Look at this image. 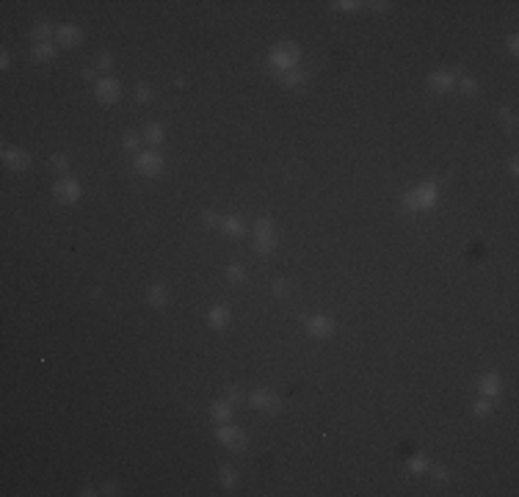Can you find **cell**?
I'll return each instance as SVG.
<instances>
[{
    "label": "cell",
    "mask_w": 519,
    "mask_h": 497,
    "mask_svg": "<svg viewBox=\"0 0 519 497\" xmlns=\"http://www.w3.org/2000/svg\"><path fill=\"white\" fill-rule=\"evenodd\" d=\"M436 202H439V185L431 182V180L417 185L414 191H409V194H403V210H409V213L431 210Z\"/></svg>",
    "instance_id": "6da1fadb"
},
{
    "label": "cell",
    "mask_w": 519,
    "mask_h": 497,
    "mask_svg": "<svg viewBox=\"0 0 519 497\" xmlns=\"http://www.w3.org/2000/svg\"><path fill=\"white\" fill-rule=\"evenodd\" d=\"M301 61V47L295 42H282L268 53V66L276 72H287L295 69V64Z\"/></svg>",
    "instance_id": "7a4b0ae2"
},
{
    "label": "cell",
    "mask_w": 519,
    "mask_h": 497,
    "mask_svg": "<svg viewBox=\"0 0 519 497\" xmlns=\"http://www.w3.org/2000/svg\"><path fill=\"white\" fill-rule=\"evenodd\" d=\"M276 243H279V232H276V227H273V221L260 218L257 227H254V249L260 254H271V251L276 249Z\"/></svg>",
    "instance_id": "3957f363"
},
{
    "label": "cell",
    "mask_w": 519,
    "mask_h": 497,
    "mask_svg": "<svg viewBox=\"0 0 519 497\" xmlns=\"http://www.w3.org/2000/svg\"><path fill=\"white\" fill-rule=\"evenodd\" d=\"M94 94H97V100L102 105H114V102L122 97V83L114 78H100L97 83H94Z\"/></svg>",
    "instance_id": "277c9868"
},
{
    "label": "cell",
    "mask_w": 519,
    "mask_h": 497,
    "mask_svg": "<svg viewBox=\"0 0 519 497\" xmlns=\"http://www.w3.org/2000/svg\"><path fill=\"white\" fill-rule=\"evenodd\" d=\"M249 403L254 406V409H263V412H279L282 409V398L273 390H254L249 395Z\"/></svg>",
    "instance_id": "5b68a950"
},
{
    "label": "cell",
    "mask_w": 519,
    "mask_h": 497,
    "mask_svg": "<svg viewBox=\"0 0 519 497\" xmlns=\"http://www.w3.org/2000/svg\"><path fill=\"white\" fill-rule=\"evenodd\" d=\"M136 172L138 174H144V177H158L160 172H163V158L158 152H141L138 158H136Z\"/></svg>",
    "instance_id": "8992f818"
},
{
    "label": "cell",
    "mask_w": 519,
    "mask_h": 497,
    "mask_svg": "<svg viewBox=\"0 0 519 497\" xmlns=\"http://www.w3.org/2000/svg\"><path fill=\"white\" fill-rule=\"evenodd\" d=\"M307 335L315 337V340L331 337V335H335V321H331L329 315H312V318H307Z\"/></svg>",
    "instance_id": "52a82bcc"
},
{
    "label": "cell",
    "mask_w": 519,
    "mask_h": 497,
    "mask_svg": "<svg viewBox=\"0 0 519 497\" xmlns=\"http://www.w3.org/2000/svg\"><path fill=\"white\" fill-rule=\"evenodd\" d=\"M53 196L58 199V202H64V205H72V202H78V199L83 196V188H80L75 180H58L53 185Z\"/></svg>",
    "instance_id": "ba28073f"
},
{
    "label": "cell",
    "mask_w": 519,
    "mask_h": 497,
    "mask_svg": "<svg viewBox=\"0 0 519 497\" xmlns=\"http://www.w3.org/2000/svg\"><path fill=\"white\" fill-rule=\"evenodd\" d=\"M216 439L221 445H227V448L238 450V448L246 445V434H243L240 428H235V426H224V422H221V426L216 428Z\"/></svg>",
    "instance_id": "9c48e42d"
},
{
    "label": "cell",
    "mask_w": 519,
    "mask_h": 497,
    "mask_svg": "<svg viewBox=\"0 0 519 497\" xmlns=\"http://www.w3.org/2000/svg\"><path fill=\"white\" fill-rule=\"evenodd\" d=\"M456 86H458V78L453 75V72H434V75H428V88L436 91V94L453 91Z\"/></svg>",
    "instance_id": "30bf717a"
},
{
    "label": "cell",
    "mask_w": 519,
    "mask_h": 497,
    "mask_svg": "<svg viewBox=\"0 0 519 497\" xmlns=\"http://www.w3.org/2000/svg\"><path fill=\"white\" fill-rule=\"evenodd\" d=\"M55 39L61 47H78V44L83 42V31H80L78 25H61L55 31Z\"/></svg>",
    "instance_id": "8fae6325"
},
{
    "label": "cell",
    "mask_w": 519,
    "mask_h": 497,
    "mask_svg": "<svg viewBox=\"0 0 519 497\" xmlns=\"http://www.w3.org/2000/svg\"><path fill=\"white\" fill-rule=\"evenodd\" d=\"M3 160L9 169H28L31 166V155L25 150H14V146H6L3 150Z\"/></svg>",
    "instance_id": "7c38bea8"
},
{
    "label": "cell",
    "mask_w": 519,
    "mask_h": 497,
    "mask_svg": "<svg viewBox=\"0 0 519 497\" xmlns=\"http://www.w3.org/2000/svg\"><path fill=\"white\" fill-rule=\"evenodd\" d=\"M480 392H484V395H489V398L500 395V392H503V378H500L497 373L480 376Z\"/></svg>",
    "instance_id": "4fadbf2b"
},
{
    "label": "cell",
    "mask_w": 519,
    "mask_h": 497,
    "mask_svg": "<svg viewBox=\"0 0 519 497\" xmlns=\"http://www.w3.org/2000/svg\"><path fill=\"white\" fill-rule=\"evenodd\" d=\"M210 417L216 420L218 426L221 422H229L232 420V403H229V400H216V403L210 406Z\"/></svg>",
    "instance_id": "5bb4252c"
},
{
    "label": "cell",
    "mask_w": 519,
    "mask_h": 497,
    "mask_svg": "<svg viewBox=\"0 0 519 497\" xmlns=\"http://www.w3.org/2000/svg\"><path fill=\"white\" fill-rule=\"evenodd\" d=\"M221 229H224L229 238H240V235L246 232V227H243V218H238V216H227L224 221H221Z\"/></svg>",
    "instance_id": "9a60e30c"
},
{
    "label": "cell",
    "mask_w": 519,
    "mask_h": 497,
    "mask_svg": "<svg viewBox=\"0 0 519 497\" xmlns=\"http://www.w3.org/2000/svg\"><path fill=\"white\" fill-rule=\"evenodd\" d=\"M207 323H210L213 329H224V326L229 323V309L227 307H213L210 312H207Z\"/></svg>",
    "instance_id": "2e32d148"
},
{
    "label": "cell",
    "mask_w": 519,
    "mask_h": 497,
    "mask_svg": "<svg viewBox=\"0 0 519 497\" xmlns=\"http://www.w3.org/2000/svg\"><path fill=\"white\" fill-rule=\"evenodd\" d=\"M307 83V75L304 72H299V69H287V72H282V86H287V88H299V86H304Z\"/></svg>",
    "instance_id": "e0dca14e"
},
{
    "label": "cell",
    "mask_w": 519,
    "mask_h": 497,
    "mask_svg": "<svg viewBox=\"0 0 519 497\" xmlns=\"http://www.w3.org/2000/svg\"><path fill=\"white\" fill-rule=\"evenodd\" d=\"M218 478H221V486H224V489H235V486H238V472H235L229 464H224L218 470Z\"/></svg>",
    "instance_id": "ac0fdd59"
},
{
    "label": "cell",
    "mask_w": 519,
    "mask_h": 497,
    "mask_svg": "<svg viewBox=\"0 0 519 497\" xmlns=\"http://www.w3.org/2000/svg\"><path fill=\"white\" fill-rule=\"evenodd\" d=\"M146 299H150L152 307H163V304H166V299H169V296H166V287H163V285H155Z\"/></svg>",
    "instance_id": "d6986e66"
},
{
    "label": "cell",
    "mask_w": 519,
    "mask_h": 497,
    "mask_svg": "<svg viewBox=\"0 0 519 497\" xmlns=\"http://www.w3.org/2000/svg\"><path fill=\"white\" fill-rule=\"evenodd\" d=\"M33 58H39V61H50V58H55V50H53V44H50V42H44V44H36V47H33Z\"/></svg>",
    "instance_id": "ffe728a7"
},
{
    "label": "cell",
    "mask_w": 519,
    "mask_h": 497,
    "mask_svg": "<svg viewBox=\"0 0 519 497\" xmlns=\"http://www.w3.org/2000/svg\"><path fill=\"white\" fill-rule=\"evenodd\" d=\"M144 136H146V141H150V144H160V141H163V127H160L158 122H152V124H146Z\"/></svg>",
    "instance_id": "44dd1931"
},
{
    "label": "cell",
    "mask_w": 519,
    "mask_h": 497,
    "mask_svg": "<svg viewBox=\"0 0 519 497\" xmlns=\"http://www.w3.org/2000/svg\"><path fill=\"white\" fill-rule=\"evenodd\" d=\"M409 467H412V472H425L431 464H428V458L422 456V453H417V456H412V458H409Z\"/></svg>",
    "instance_id": "7402d4cb"
},
{
    "label": "cell",
    "mask_w": 519,
    "mask_h": 497,
    "mask_svg": "<svg viewBox=\"0 0 519 497\" xmlns=\"http://www.w3.org/2000/svg\"><path fill=\"white\" fill-rule=\"evenodd\" d=\"M136 100H138V102H150V100H152L150 83H138V86H136Z\"/></svg>",
    "instance_id": "603a6c76"
},
{
    "label": "cell",
    "mask_w": 519,
    "mask_h": 497,
    "mask_svg": "<svg viewBox=\"0 0 519 497\" xmlns=\"http://www.w3.org/2000/svg\"><path fill=\"white\" fill-rule=\"evenodd\" d=\"M227 279L229 282H243V279H246V271H243L240 265H229V268H227Z\"/></svg>",
    "instance_id": "cb8c5ba5"
},
{
    "label": "cell",
    "mask_w": 519,
    "mask_h": 497,
    "mask_svg": "<svg viewBox=\"0 0 519 497\" xmlns=\"http://www.w3.org/2000/svg\"><path fill=\"white\" fill-rule=\"evenodd\" d=\"M50 36H53V33H50V25H36V28H33V39L39 42V44H44Z\"/></svg>",
    "instance_id": "d4e9b609"
},
{
    "label": "cell",
    "mask_w": 519,
    "mask_h": 497,
    "mask_svg": "<svg viewBox=\"0 0 519 497\" xmlns=\"http://www.w3.org/2000/svg\"><path fill=\"white\" fill-rule=\"evenodd\" d=\"M472 412H475L478 417H486V414L492 412V403H489V400H475V403H472Z\"/></svg>",
    "instance_id": "484cf974"
},
{
    "label": "cell",
    "mask_w": 519,
    "mask_h": 497,
    "mask_svg": "<svg viewBox=\"0 0 519 497\" xmlns=\"http://www.w3.org/2000/svg\"><path fill=\"white\" fill-rule=\"evenodd\" d=\"M458 86H461V91L472 94V91H478V86H480V83H478L475 78H464V80H461V83H458Z\"/></svg>",
    "instance_id": "4316f807"
},
{
    "label": "cell",
    "mask_w": 519,
    "mask_h": 497,
    "mask_svg": "<svg viewBox=\"0 0 519 497\" xmlns=\"http://www.w3.org/2000/svg\"><path fill=\"white\" fill-rule=\"evenodd\" d=\"M428 470H431V475L439 481V484H448V481H450V475L444 472V467H428Z\"/></svg>",
    "instance_id": "83f0119b"
},
{
    "label": "cell",
    "mask_w": 519,
    "mask_h": 497,
    "mask_svg": "<svg viewBox=\"0 0 519 497\" xmlns=\"http://www.w3.org/2000/svg\"><path fill=\"white\" fill-rule=\"evenodd\" d=\"M359 6H362V3H357V0H348V3L343 0V3H335V9H340V11H357Z\"/></svg>",
    "instance_id": "f1b7e54d"
},
{
    "label": "cell",
    "mask_w": 519,
    "mask_h": 497,
    "mask_svg": "<svg viewBox=\"0 0 519 497\" xmlns=\"http://www.w3.org/2000/svg\"><path fill=\"white\" fill-rule=\"evenodd\" d=\"M50 160H53V169H55V172H64V169H66V166H69V163H66V158H64V155H53V158H50Z\"/></svg>",
    "instance_id": "f546056e"
},
{
    "label": "cell",
    "mask_w": 519,
    "mask_h": 497,
    "mask_svg": "<svg viewBox=\"0 0 519 497\" xmlns=\"http://www.w3.org/2000/svg\"><path fill=\"white\" fill-rule=\"evenodd\" d=\"M227 400H229V403H240V400H243V392L235 390V387H229V390H227Z\"/></svg>",
    "instance_id": "4dcf8cb0"
},
{
    "label": "cell",
    "mask_w": 519,
    "mask_h": 497,
    "mask_svg": "<svg viewBox=\"0 0 519 497\" xmlns=\"http://www.w3.org/2000/svg\"><path fill=\"white\" fill-rule=\"evenodd\" d=\"M136 146H138V136L136 133H127V136H124V150H136Z\"/></svg>",
    "instance_id": "1f68e13d"
},
{
    "label": "cell",
    "mask_w": 519,
    "mask_h": 497,
    "mask_svg": "<svg viewBox=\"0 0 519 497\" xmlns=\"http://www.w3.org/2000/svg\"><path fill=\"white\" fill-rule=\"evenodd\" d=\"M273 293H276V296H287V282L285 279H276V282H273Z\"/></svg>",
    "instance_id": "d6a6232c"
},
{
    "label": "cell",
    "mask_w": 519,
    "mask_h": 497,
    "mask_svg": "<svg viewBox=\"0 0 519 497\" xmlns=\"http://www.w3.org/2000/svg\"><path fill=\"white\" fill-rule=\"evenodd\" d=\"M110 64H114V58H110V56H100V58H97V66H100L102 72L110 69Z\"/></svg>",
    "instance_id": "836d02e7"
},
{
    "label": "cell",
    "mask_w": 519,
    "mask_h": 497,
    "mask_svg": "<svg viewBox=\"0 0 519 497\" xmlns=\"http://www.w3.org/2000/svg\"><path fill=\"white\" fill-rule=\"evenodd\" d=\"M516 47H519V39H516V36H508V50H511V53H516Z\"/></svg>",
    "instance_id": "e575fe53"
},
{
    "label": "cell",
    "mask_w": 519,
    "mask_h": 497,
    "mask_svg": "<svg viewBox=\"0 0 519 497\" xmlns=\"http://www.w3.org/2000/svg\"><path fill=\"white\" fill-rule=\"evenodd\" d=\"M202 221H205V224H218V218L213 216V213H205V216H202Z\"/></svg>",
    "instance_id": "d590c367"
},
{
    "label": "cell",
    "mask_w": 519,
    "mask_h": 497,
    "mask_svg": "<svg viewBox=\"0 0 519 497\" xmlns=\"http://www.w3.org/2000/svg\"><path fill=\"white\" fill-rule=\"evenodd\" d=\"M373 6V11H387L390 9V3H370Z\"/></svg>",
    "instance_id": "8d00e7d4"
},
{
    "label": "cell",
    "mask_w": 519,
    "mask_h": 497,
    "mask_svg": "<svg viewBox=\"0 0 519 497\" xmlns=\"http://www.w3.org/2000/svg\"><path fill=\"white\" fill-rule=\"evenodd\" d=\"M102 492H105V494H116V484H105V486H102Z\"/></svg>",
    "instance_id": "74e56055"
}]
</instances>
